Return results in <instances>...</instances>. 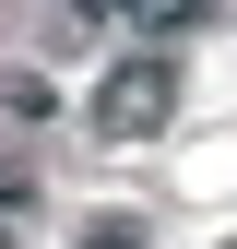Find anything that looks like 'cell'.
Masks as SVG:
<instances>
[{
  "label": "cell",
  "mask_w": 237,
  "mask_h": 249,
  "mask_svg": "<svg viewBox=\"0 0 237 249\" xmlns=\"http://www.w3.org/2000/svg\"><path fill=\"white\" fill-rule=\"evenodd\" d=\"M166 119H178V71L166 59H118L95 83V142H154Z\"/></svg>",
  "instance_id": "obj_1"
},
{
  "label": "cell",
  "mask_w": 237,
  "mask_h": 249,
  "mask_svg": "<svg viewBox=\"0 0 237 249\" xmlns=\"http://www.w3.org/2000/svg\"><path fill=\"white\" fill-rule=\"evenodd\" d=\"M71 249H142V226H131V213H83V237Z\"/></svg>",
  "instance_id": "obj_4"
},
{
  "label": "cell",
  "mask_w": 237,
  "mask_h": 249,
  "mask_svg": "<svg viewBox=\"0 0 237 249\" xmlns=\"http://www.w3.org/2000/svg\"><path fill=\"white\" fill-rule=\"evenodd\" d=\"M24 237H36V178L0 166V249H24Z\"/></svg>",
  "instance_id": "obj_2"
},
{
  "label": "cell",
  "mask_w": 237,
  "mask_h": 249,
  "mask_svg": "<svg viewBox=\"0 0 237 249\" xmlns=\"http://www.w3.org/2000/svg\"><path fill=\"white\" fill-rule=\"evenodd\" d=\"M12 119H48V83L36 71H0V131H12Z\"/></svg>",
  "instance_id": "obj_3"
}]
</instances>
